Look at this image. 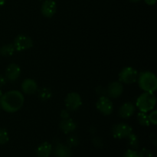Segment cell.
I'll use <instances>...</instances> for the list:
<instances>
[{
    "label": "cell",
    "instance_id": "26",
    "mask_svg": "<svg viewBox=\"0 0 157 157\" xmlns=\"http://www.w3.org/2000/svg\"><path fill=\"white\" fill-rule=\"evenodd\" d=\"M93 143L95 145V147H101L103 146V143L102 141L100 139H98V138H94L93 140Z\"/></svg>",
    "mask_w": 157,
    "mask_h": 157
},
{
    "label": "cell",
    "instance_id": "7",
    "mask_svg": "<svg viewBox=\"0 0 157 157\" xmlns=\"http://www.w3.org/2000/svg\"><path fill=\"white\" fill-rule=\"evenodd\" d=\"M82 104V101L79 94L72 92L68 94L66 97L65 99V105L67 110L75 111L79 109Z\"/></svg>",
    "mask_w": 157,
    "mask_h": 157
},
{
    "label": "cell",
    "instance_id": "2",
    "mask_svg": "<svg viewBox=\"0 0 157 157\" xmlns=\"http://www.w3.org/2000/svg\"><path fill=\"white\" fill-rule=\"evenodd\" d=\"M139 86L145 92L154 93L157 88V78L156 75L150 71L141 72L138 75Z\"/></svg>",
    "mask_w": 157,
    "mask_h": 157
},
{
    "label": "cell",
    "instance_id": "20",
    "mask_svg": "<svg viewBox=\"0 0 157 157\" xmlns=\"http://www.w3.org/2000/svg\"><path fill=\"white\" fill-rule=\"evenodd\" d=\"M129 139V145L132 149H136L139 146V140L138 137L133 133L127 137Z\"/></svg>",
    "mask_w": 157,
    "mask_h": 157
},
{
    "label": "cell",
    "instance_id": "30",
    "mask_svg": "<svg viewBox=\"0 0 157 157\" xmlns=\"http://www.w3.org/2000/svg\"><path fill=\"white\" fill-rule=\"evenodd\" d=\"M6 2V0H0V6H2Z\"/></svg>",
    "mask_w": 157,
    "mask_h": 157
},
{
    "label": "cell",
    "instance_id": "14",
    "mask_svg": "<svg viewBox=\"0 0 157 157\" xmlns=\"http://www.w3.org/2000/svg\"><path fill=\"white\" fill-rule=\"evenodd\" d=\"M59 127L63 133H70L76 129L77 124L73 120L67 118V119H63V121H61Z\"/></svg>",
    "mask_w": 157,
    "mask_h": 157
},
{
    "label": "cell",
    "instance_id": "15",
    "mask_svg": "<svg viewBox=\"0 0 157 157\" xmlns=\"http://www.w3.org/2000/svg\"><path fill=\"white\" fill-rule=\"evenodd\" d=\"M135 112V106L132 103L127 102L123 104L119 110V115L122 118H128Z\"/></svg>",
    "mask_w": 157,
    "mask_h": 157
},
{
    "label": "cell",
    "instance_id": "4",
    "mask_svg": "<svg viewBox=\"0 0 157 157\" xmlns=\"http://www.w3.org/2000/svg\"><path fill=\"white\" fill-rule=\"evenodd\" d=\"M138 72L136 69L130 67H124L119 75V79L121 82L127 84L135 83L138 79Z\"/></svg>",
    "mask_w": 157,
    "mask_h": 157
},
{
    "label": "cell",
    "instance_id": "33",
    "mask_svg": "<svg viewBox=\"0 0 157 157\" xmlns=\"http://www.w3.org/2000/svg\"><path fill=\"white\" fill-rule=\"evenodd\" d=\"M0 110H1V107H0Z\"/></svg>",
    "mask_w": 157,
    "mask_h": 157
},
{
    "label": "cell",
    "instance_id": "28",
    "mask_svg": "<svg viewBox=\"0 0 157 157\" xmlns=\"http://www.w3.org/2000/svg\"><path fill=\"white\" fill-rule=\"evenodd\" d=\"M6 83V78L4 76H2V75H0V87H2L3 85H5Z\"/></svg>",
    "mask_w": 157,
    "mask_h": 157
},
{
    "label": "cell",
    "instance_id": "13",
    "mask_svg": "<svg viewBox=\"0 0 157 157\" xmlns=\"http://www.w3.org/2000/svg\"><path fill=\"white\" fill-rule=\"evenodd\" d=\"M54 153L56 157H71L72 155L71 147L62 144H57Z\"/></svg>",
    "mask_w": 157,
    "mask_h": 157
},
{
    "label": "cell",
    "instance_id": "27",
    "mask_svg": "<svg viewBox=\"0 0 157 157\" xmlns=\"http://www.w3.org/2000/svg\"><path fill=\"white\" fill-rule=\"evenodd\" d=\"M61 117L62 119H67L69 118V113L67 110H63L61 113Z\"/></svg>",
    "mask_w": 157,
    "mask_h": 157
},
{
    "label": "cell",
    "instance_id": "3",
    "mask_svg": "<svg viewBox=\"0 0 157 157\" xmlns=\"http://www.w3.org/2000/svg\"><path fill=\"white\" fill-rule=\"evenodd\" d=\"M156 98L153 92H145L138 98L136 107L141 112L147 113L153 110L156 106Z\"/></svg>",
    "mask_w": 157,
    "mask_h": 157
},
{
    "label": "cell",
    "instance_id": "9",
    "mask_svg": "<svg viewBox=\"0 0 157 157\" xmlns=\"http://www.w3.org/2000/svg\"><path fill=\"white\" fill-rule=\"evenodd\" d=\"M57 10L56 3L53 0H46L41 6V13L47 18H51L55 14Z\"/></svg>",
    "mask_w": 157,
    "mask_h": 157
},
{
    "label": "cell",
    "instance_id": "1",
    "mask_svg": "<svg viewBox=\"0 0 157 157\" xmlns=\"http://www.w3.org/2000/svg\"><path fill=\"white\" fill-rule=\"evenodd\" d=\"M24 101V96L21 92L11 90L2 95L0 107L8 113H15L22 107Z\"/></svg>",
    "mask_w": 157,
    "mask_h": 157
},
{
    "label": "cell",
    "instance_id": "5",
    "mask_svg": "<svg viewBox=\"0 0 157 157\" xmlns=\"http://www.w3.org/2000/svg\"><path fill=\"white\" fill-rule=\"evenodd\" d=\"M133 133V129L130 125L124 123L114 125L112 129V134L116 139H125Z\"/></svg>",
    "mask_w": 157,
    "mask_h": 157
},
{
    "label": "cell",
    "instance_id": "18",
    "mask_svg": "<svg viewBox=\"0 0 157 157\" xmlns=\"http://www.w3.org/2000/svg\"><path fill=\"white\" fill-rule=\"evenodd\" d=\"M137 120L139 124L141 126H144V127H148L150 125V121H149L148 116L144 112H141L137 114Z\"/></svg>",
    "mask_w": 157,
    "mask_h": 157
},
{
    "label": "cell",
    "instance_id": "25",
    "mask_svg": "<svg viewBox=\"0 0 157 157\" xmlns=\"http://www.w3.org/2000/svg\"><path fill=\"white\" fill-rule=\"evenodd\" d=\"M124 157H138V153L135 150H128L124 154Z\"/></svg>",
    "mask_w": 157,
    "mask_h": 157
},
{
    "label": "cell",
    "instance_id": "16",
    "mask_svg": "<svg viewBox=\"0 0 157 157\" xmlns=\"http://www.w3.org/2000/svg\"><path fill=\"white\" fill-rule=\"evenodd\" d=\"M52 153V144L44 142L38 146L36 150V154L38 157H49Z\"/></svg>",
    "mask_w": 157,
    "mask_h": 157
},
{
    "label": "cell",
    "instance_id": "21",
    "mask_svg": "<svg viewBox=\"0 0 157 157\" xmlns=\"http://www.w3.org/2000/svg\"><path fill=\"white\" fill-rule=\"evenodd\" d=\"M9 133L6 131V130L3 128H0V145L6 144L9 141Z\"/></svg>",
    "mask_w": 157,
    "mask_h": 157
},
{
    "label": "cell",
    "instance_id": "10",
    "mask_svg": "<svg viewBox=\"0 0 157 157\" xmlns=\"http://www.w3.org/2000/svg\"><path fill=\"white\" fill-rule=\"evenodd\" d=\"M123 91H124V87L122 84L118 81L110 83L107 89V94L112 98H117L122 94Z\"/></svg>",
    "mask_w": 157,
    "mask_h": 157
},
{
    "label": "cell",
    "instance_id": "29",
    "mask_svg": "<svg viewBox=\"0 0 157 157\" xmlns=\"http://www.w3.org/2000/svg\"><path fill=\"white\" fill-rule=\"evenodd\" d=\"M145 2L149 6H153L156 2V0H145Z\"/></svg>",
    "mask_w": 157,
    "mask_h": 157
},
{
    "label": "cell",
    "instance_id": "11",
    "mask_svg": "<svg viewBox=\"0 0 157 157\" xmlns=\"http://www.w3.org/2000/svg\"><path fill=\"white\" fill-rule=\"evenodd\" d=\"M21 69L16 64H10L6 70V78L10 81H15L19 78Z\"/></svg>",
    "mask_w": 157,
    "mask_h": 157
},
{
    "label": "cell",
    "instance_id": "23",
    "mask_svg": "<svg viewBox=\"0 0 157 157\" xmlns=\"http://www.w3.org/2000/svg\"><path fill=\"white\" fill-rule=\"evenodd\" d=\"M138 157H153V154L151 150L144 148L138 153Z\"/></svg>",
    "mask_w": 157,
    "mask_h": 157
},
{
    "label": "cell",
    "instance_id": "32",
    "mask_svg": "<svg viewBox=\"0 0 157 157\" xmlns=\"http://www.w3.org/2000/svg\"><path fill=\"white\" fill-rule=\"evenodd\" d=\"M2 95V91H1V90H0V98H1Z\"/></svg>",
    "mask_w": 157,
    "mask_h": 157
},
{
    "label": "cell",
    "instance_id": "8",
    "mask_svg": "<svg viewBox=\"0 0 157 157\" xmlns=\"http://www.w3.org/2000/svg\"><path fill=\"white\" fill-rule=\"evenodd\" d=\"M97 108L101 113L107 116L113 112V103L107 97L101 96L97 102Z\"/></svg>",
    "mask_w": 157,
    "mask_h": 157
},
{
    "label": "cell",
    "instance_id": "6",
    "mask_svg": "<svg viewBox=\"0 0 157 157\" xmlns=\"http://www.w3.org/2000/svg\"><path fill=\"white\" fill-rule=\"evenodd\" d=\"M13 45L15 49L18 52L28 50L33 46V41L32 38L25 35H19L14 40Z\"/></svg>",
    "mask_w": 157,
    "mask_h": 157
},
{
    "label": "cell",
    "instance_id": "12",
    "mask_svg": "<svg viewBox=\"0 0 157 157\" xmlns=\"http://www.w3.org/2000/svg\"><path fill=\"white\" fill-rule=\"evenodd\" d=\"M21 90L26 94H34L38 91V84L34 80L27 78L21 84Z\"/></svg>",
    "mask_w": 157,
    "mask_h": 157
},
{
    "label": "cell",
    "instance_id": "17",
    "mask_svg": "<svg viewBox=\"0 0 157 157\" xmlns=\"http://www.w3.org/2000/svg\"><path fill=\"white\" fill-rule=\"evenodd\" d=\"M15 49L13 44H7L2 46L1 48H0V54H1V55L5 57L12 56L14 52H15Z\"/></svg>",
    "mask_w": 157,
    "mask_h": 157
},
{
    "label": "cell",
    "instance_id": "31",
    "mask_svg": "<svg viewBox=\"0 0 157 157\" xmlns=\"http://www.w3.org/2000/svg\"><path fill=\"white\" fill-rule=\"evenodd\" d=\"M131 2H139L140 1V0H130Z\"/></svg>",
    "mask_w": 157,
    "mask_h": 157
},
{
    "label": "cell",
    "instance_id": "19",
    "mask_svg": "<svg viewBox=\"0 0 157 157\" xmlns=\"http://www.w3.org/2000/svg\"><path fill=\"white\" fill-rule=\"evenodd\" d=\"M52 95V91H51L50 89L47 88V87L41 88V90H39V91H38V97H39L40 99H41L42 101H47L49 98H51Z\"/></svg>",
    "mask_w": 157,
    "mask_h": 157
},
{
    "label": "cell",
    "instance_id": "24",
    "mask_svg": "<svg viewBox=\"0 0 157 157\" xmlns=\"http://www.w3.org/2000/svg\"><path fill=\"white\" fill-rule=\"evenodd\" d=\"M149 121H150V124L156 125L157 124V111L156 110H153L152 111L150 114L148 115Z\"/></svg>",
    "mask_w": 157,
    "mask_h": 157
},
{
    "label": "cell",
    "instance_id": "22",
    "mask_svg": "<svg viewBox=\"0 0 157 157\" xmlns=\"http://www.w3.org/2000/svg\"><path fill=\"white\" fill-rule=\"evenodd\" d=\"M78 144H79V140L75 135L70 136L67 138V145H68V147H76V146L78 145Z\"/></svg>",
    "mask_w": 157,
    "mask_h": 157
}]
</instances>
